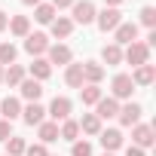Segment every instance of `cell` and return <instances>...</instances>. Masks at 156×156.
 <instances>
[{
  "mask_svg": "<svg viewBox=\"0 0 156 156\" xmlns=\"http://www.w3.org/2000/svg\"><path fill=\"white\" fill-rule=\"evenodd\" d=\"M135 40H138V25H135V22H122V25L116 28V40H113V43H116V46H122V43L129 46V43H135Z\"/></svg>",
  "mask_w": 156,
  "mask_h": 156,
  "instance_id": "cell-10",
  "label": "cell"
},
{
  "mask_svg": "<svg viewBox=\"0 0 156 156\" xmlns=\"http://www.w3.org/2000/svg\"><path fill=\"white\" fill-rule=\"evenodd\" d=\"M101 58H104V64H119L122 61V46H116V43H110V46H104L101 49Z\"/></svg>",
  "mask_w": 156,
  "mask_h": 156,
  "instance_id": "cell-24",
  "label": "cell"
},
{
  "mask_svg": "<svg viewBox=\"0 0 156 156\" xmlns=\"http://www.w3.org/2000/svg\"><path fill=\"white\" fill-rule=\"evenodd\" d=\"M70 156H92V144H89V141H73Z\"/></svg>",
  "mask_w": 156,
  "mask_h": 156,
  "instance_id": "cell-31",
  "label": "cell"
},
{
  "mask_svg": "<svg viewBox=\"0 0 156 156\" xmlns=\"http://www.w3.org/2000/svg\"><path fill=\"white\" fill-rule=\"evenodd\" d=\"M16 55H19V49L12 46V43H0V64H16Z\"/></svg>",
  "mask_w": 156,
  "mask_h": 156,
  "instance_id": "cell-28",
  "label": "cell"
},
{
  "mask_svg": "<svg viewBox=\"0 0 156 156\" xmlns=\"http://www.w3.org/2000/svg\"><path fill=\"white\" fill-rule=\"evenodd\" d=\"M98 141H101L104 153H113V150L122 147V132H119V129H101V132H98Z\"/></svg>",
  "mask_w": 156,
  "mask_h": 156,
  "instance_id": "cell-6",
  "label": "cell"
},
{
  "mask_svg": "<svg viewBox=\"0 0 156 156\" xmlns=\"http://www.w3.org/2000/svg\"><path fill=\"white\" fill-rule=\"evenodd\" d=\"M9 138H12V122L0 119V141H9Z\"/></svg>",
  "mask_w": 156,
  "mask_h": 156,
  "instance_id": "cell-34",
  "label": "cell"
},
{
  "mask_svg": "<svg viewBox=\"0 0 156 156\" xmlns=\"http://www.w3.org/2000/svg\"><path fill=\"white\" fill-rule=\"evenodd\" d=\"M141 113H144V110H141V104H135V101H132V104L119 107V113H116V116H119V122H122L126 129H132V126H138Z\"/></svg>",
  "mask_w": 156,
  "mask_h": 156,
  "instance_id": "cell-9",
  "label": "cell"
},
{
  "mask_svg": "<svg viewBox=\"0 0 156 156\" xmlns=\"http://www.w3.org/2000/svg\"><path fill=\"white\" fill-rule=\"evenodd\" d=\"M34 19H37L40 25H52V19H55L52 3H40V6H34Z\"/></svg>",
  "mask_w": 156,
  "mask_h": 156,
  "instance_id": "cell-26",
  "label": "cell"
},
{
  "mask_svg": "<svg viewBox=\"0 0 156 156\" xmlns=\"http://www.w3.org/2000/svg\"><path fill=\"white\" fill-rule=\"evenodd\" d=\"M110 86H113V95H110V98H116V101L132 98V92H135V83H132V76H129V73H116Z\"/></svg>",
  "mask_w": 156,
  "mask_h": 156,
  "instance_id": "cell-4",
  "label": "cell"
},
{
  "mask_svg": "<svg viewBox=\"0 0 156 156\" xmlns=\"http://www.w3.org/2000/svg\"><path fill=\"white\" fill-rule=\"evenodd\" d=\"M104 156H113V153H104Z\"/></svg>",
  "mask_w": 156,
  "mask_h": 156,
  "instance_id": "cell-41",
  "label": "cell"
},
{
  "mask_svg": "<svg viewBox=\"0 0 156 156\" xmlns=\"http://www.w3.org/2000/svg\"><path fill=\"white\" fill-rule=\"evenodd\" d=\"M70 9H73L70 22H80V25H92L95 22V3H92V0H76Z\"/></svg>",
  "mask_w": 156,
  "mask_h": 156,
  "instance_id": "cell-3",
  "label": "cell"
},
{
  "mask_svg": "<svg viewBox=\"0 0 156 156\" xmlns=\"http://www.w3.org/2000/svg\"><path fill=\"white\" fill-rule=\"evenodd\" d=\"M46 52H49V58H46L49 64H70V58H73V55H70V46H64V43H55V46H49Z\"/></svg>",
  "mask_w": 156,
  "mask_h": 156,
  "instance_id": "cell-11",
  "label": "cell"
},
{
  "mask_svg": "<svg viewBox=\"0 0 156 156\" xmlns=\"http://www.w3.org/2000/svg\"><path fill=\"white\" fill-rule=\"evenodd\" d=\"M119 113V101L116 98H101L98 104H95V116L98 119H113Z\"/></svg>",
  "mask_w": 156,
  "mask_h": 156,
  "instance_id": "cell-12",
  "label": "cell"
},
{
  "mask_svg": "<svg viewBox=\"0 0 156 156\" xmlns=\"http://www.w3.org/2000/svg\"><path fill=\"white\" fill-rule=\"evenodd\" d=\"M19 86H22V98H28V101H40V95H43V86H40L37 80H28V76H25V80H22Z\"/></svg>",
  "mask_w": 156,
  "mask_h": 156,
  "instance_id": "cell-17",
  "label": "cell"
},
{
  "mask_svg": "<svg viewBox=\"0 0 156 156\" xmlns=\"http://www.w3.org/2000/svg\"><path fill=\"white\" fill-rule=\"evenodd\" d=\"M126 156H147V153H144V150H141V147H135V144H132V147H129V150H126Z\"/></svg>",
  "mask_w": 156,
  "mask_h": 156,
  "instance_id": "cell-36",
  "label": "cell"
},
{
  "mask_svg": "<svg viewBox=\"0 0 156 156\" xmlns=\"http://www.w3.org/2000/svg\"><path fill=\"white\" fill-rule=\"evenodd\" d=\"M76 135H80V126H76V119H64L61 129H58V138H64V141H76Z\"/></svg>",
  "mask_w": 156,
  "mask_h": 156,
  "instance_id": "cell-27",
  "label": "cell"
},
{
  "mask_svg": "<svg viewBox=\"0 0 156 156\" xmlns=\"http://www.w3.org/2000/svg\"><path fill=\"white\" fill-rule=\"evenodd\" d=\"M80 95H83V104H98V101L104 98L98 86H83V89H80Z\"/></svg>",
  "mask_w": 156,
  "mask_h": 156,
  "instance_id": "cell-29",
  "label": "cell"
},
{
  "mask_svg": "<svg viewBox=\"0 0 156 156\" xmlns=\"http://www.w3.org/2000/svg\"><path fill=\"white\" fill-rule=\"evenodd\" d=\"M49 31H52V37H67V34L73 31V22H70V19H64V16H58V19H52Z\"/></svg>",
  "mask_w": 156,
  "mask_h": 156,
  "instance_id": "cell-22",
  "label": "cell"
},
{
  "mask_svg": "<svg viewBox=\"0 0 156 156\" xmlns=\"http://www.w3.org/2000/svg\"><path fill=\"white\" fill-rule=\"evenodd\" d=\"M37 135H40V141L43 144H52V141H58V122H40L37 126Z\"/></svg>",
  "mask_w": 156,
  "mask_h": 156,
  "instance_id": "cell-19",
  "label": "cell"
},
{
  "mask_svg": "<svg viewBox=\"0 0 156 156\" xmlns=\"http://www.w3.org/2000/svg\"><path fill=\"white\" fill-rule=\"evenodd\" d=\"M0 113H3V119H16V116H22V101L19 98H12V95H6L3 101H0Z\"/></svg>",
  "mask_w": 156,
  "mask_h": 156,
  "instance_id": "cell-15",
  "label": "cell"
},
{
  "mask_svg": "<svg viewBox=\"0 0 156 156\" xmlns=\"http://www.w3.org/2000/svg\"><path fill=\"white\" fill-rule=\"evenodd\" d=\"M0 83H3V64H0Z\"/></svg>",
  "mask_w": 156,
  "mask_h": 156,
  "instance_id": "cell-40",
  "label": "cell"
},
{
  "mask_svg": "<svg viewBox=\"0 0 156 156\" xmlns=\"http://www.w3.org/2000/svg\"><path fill=\"white\" fill-rule=\"evenodd\" d=\"M95 22H98V28L107 34V31H116V28L122 25V12H119V9H113V6H107V9L95 12Z\"/></svg>",
  "mask_w": 156,
  "mask_h": 156,
  "instance_id": "cell-1",
  "label": "cell"
},
{
  "mask_svg": "<svg viewBox=\"0 0 156 156\" xmlns=\"http://www.w3.org/2000/svg\"><path fill=\"white\" fill-rule=\"evenodd\" d=\"M76 126H80V132H86V135H98L101 132V119L95 113H83V119L76 122Z\"/></svg>",
  "mask_w": 156,
  "mask_h": 156,
  "instance_id": "cell-21",
  "label": "cell"
},
{
  "mask_svg": "<svg viewBox=\"0 0 156 156\" xmlns=\"http://www.w3.org/2000/svg\"><path fill=\"white\" fill-rule=\"evenodd\" d=\"M25 80V67L22 64H9L6 70H3V83H9V86H19Z\"/></svg>",
  "mask_w": 156,
  "mask_h": 156,
  "instance_id": "cell-25",
  "label": "cell"
},
{
  "mask_svg": "<svg viewBox=\"0 0 156 156\" xmlns=\"http://www.w3.org/2000/svg\"><path fill=\"white\" fill-rule=\"evenodd\" d=\"M132 141H135V147H141V150H147L156 138H153V126H132Z\"/></svg>",
  "mask_w": 156,
  "mask_h": 156,
  "instance_id": "cell-8",
  "label": "cell"
},
{
  "mask_svg": "<svg viewBox=\"0 0 156 156\" xmlns=\"http://www.w3.org/2000/svg\"><path fill=\"white\" fill-rule=\"evenodd\" d=\"M22 3H25V6H40L43 0H22Z\"/></svg>",
  "mask_w": 156,
  "mask_h": 156,
  "instance_id": "cell-38",
  "label": "cell"
},
{
  "mask_svg": "<svg viewBox=\"0 0 156 156\" xmlns=\"http://www.w3.org/2000/svg\"><path fill=\"white\" fill-rule=\"evenodd\" d=\"M122 58H126L132 67H141V64H150V49L135 40V43H129V49L122 52Z\"/></svg>",
  "mask_w": 156,
  "mask_h": 156,
  "instance_id": "cell-2",
  "label": "cell"
},
{
  "mask_svg": "<svg viewBox=\"0 0 156 156\" xmlns=\"http://www.w3.org/2000/svg\"><path fill=\"white\" fill-rule=\"evenodd\" d=\"M16 37H28L31 34V22L25 19V16H16V19H9V25H6Z\"/></svg>",
  "mask_w": 156,
  "mask_h": 156,
  "instance_id": "cell-23",
  "label": "cell"
},
{
  "mask_svg": "<svg viewBox=\"0 0 156 156\" xmlns=\"http://www.w3.org/2000/svg\"><path fill=\"white\" fill-rule=\"evenodd\" d=\"M31 73H34V80H37V83H43V80H49L52 64H49L46 58H34V64H31Z\"/></svg>",
  "mask_w": 156,
  "mask_h": 156,
  "instance_id": "cell-20",
  "label": "cell"
},
{
  "mask_svg": "<svg viewBox=\"0 0 156 156\" xmlns=\"http://www.w3.org/2000/svg\"><path fill=\"white\" fill-rule=\"evenodd\" d=\"M76 0H52V9H64V6H73Z\"/></svg>",
  "mask_w": 156,
  "mask_h": 156,
  "instance_id": "cell-35",
  "label": "cell"
},
{
  "mask_svg": "<svg viewBox=\"0 0 156 156\" xmlns=\"http://www.w3.org/2000/svg\"><path fill=\"white\" fill-rule=\"evenodd\" d=\"M101 80H104V67H101L98 61H86V64H83V83L98 86Z\"/></svg>",
  "mask_w": 156,
  "mask_h": 156,
  "instance_id": "cell-14",
  "label": "cell"
},
{
  "mask_svg": "<svg viewBox=\"0 0 156 156\" xmlns=\"http://www.w3.org/2000/svg\"><path fill=\"white\" fill-rule=\"evenodd\" d=\"M43 116H46V110H43L37 101H31V104L22 110V119H25L28 126H40V122H43Z\"/></svg>",
  "mask_w": 156,
  "mask_h": 156,
  "instance_id": "cell-16",
  "label": "cell"
},
{
  "mask_svg": "<svg viewBox=\"0 0 156 156\" xmlns=\"http://www.w3.org/2000/svg\"><path fill=\"white\" fill-rule=\"evenodd\" d=\"M64 83L73 89H83V64H67L64 70Z\"/></svg>",
  "mask_w": 156,
  "mask_h": 156,
  "instance_id": "cell-18",
  "label": "cell"
},
{
  "mask_svg": "<svg viewBox=\"0 0 156 156\" xmlns=\"http://www.w3.org/2000/svg\"><path fill=\"white\" fill-rule=\"evenodd\" d=\"M46 49H49V37H46V34L37 31V34H28V37H25V52H31V55H43Z\"/></svg>",
  "mask_w": 156,
  "mask_h": 156,
  "instance_id": "cell-7",
  "label": "cell"
},
{
  "mask_svg": "<svg viewBox=\"0 0 156 156\" xmlns=\"http://www.w3.org/2000/svg\"><path fill=\"white\" fill-rule=\"evenodd\" d=\"M104 3H107V6H113V9H116V6H119V3H122V0H104Z\"/></svg>",
  "mask_w": 156,
  "mask_h": 156,
  "instance_id": "cell-39",
  "label": "cell"
},
{
  "mask_svg": "<svg viewBox=\"0 0 156 156\" xmlns=\"http://www.w3.org/2000/svg\"><path fill=\"white\" fill-rule=\"evenodd\" d=\"M46 113H49L55 122H58V119H61V122H64V119H70V98H64V95H55Z\"/></svg>",
  "mask_w": 156,
  "mask_h": 156,
  "instance_id": "cell-5",
  "label": "cell"
},
{
  "mask_svg": "<svg viewBox=\"0 0 156 156\" xmlns=\"http://www.w3.org/2000/svg\"><path fill=\"white\" fill-rule=\"evenodd\" d=\"M25 147H28V144H25V138H16V135H12V138L6 141V156H22V153H25Z\"/></svg>",
  "mask_w": 156,
  "mask_h": 156,
  "instance_id": "cell-30",
  "label": "cell"
},
{
  "mask_svg": "<svg viewBox=\"0 0 156 156\" xmlns=\"http://www.w3.org/2000/svg\"><path fill=\"white\" fill-rule=\"evenodd\" d=\"M6 25H9V19H6V12H0V31H3Z\"/></svg>",
  "mask_w": 156,
  "mask_h": 156,
  "instance_id": "cell-37",
  "label": "cell"
},
{
  "mask_svg": "<svg viewBox=\"0 0 156 156\" xmlns=\"http://www.w3.org/2000/svg\"><path fill=\"white\" fill-rule=\"evenodd\" d=\"M25 156H49L46 144H34V147H25Z\"/></svg>",
  "mask_w": 156,
  "mask_h": 156,
  "instance_id": "cell-33",
  "label": "cell"
},
{
  "mask_svg": "<svg viewBox=\"0 0 156 156\" xmlns=\"http://www.w3.org/2000/svg\"><path fill=\"white\" fill-rule=\"evenodd\" d=\"M129 76H132L135 86H150V83L156 80V67H153V64H141V67H135V73H129Z\"/></svg>",
  "mask_w": 156,
  "mask_h": 156,
  "instance_id": "cell-13",
  "label": "cell"
},
{
  "mask_svg": "<svg viewBox=\"0 0 156 156\" xmlns=\"http://www.w3.org/2000/svg\"><path fill=\"white\" fill-rule=\"evenodd\" d=\"M141 25L153 31V25H156V9H153V6H144V9H141Z\"/></svg>",
  "mask_w": 156,
  "mask_h": 156,
  "instance_id": "cell-32",
  "label": "cell"
}]
</instances>
